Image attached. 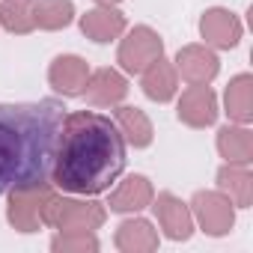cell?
<instances>
[{
	"instance_id": "6da1fadb",
	"label": "cell",
	"mask_w": 253,
	"mask_h": 253,
	"mask_svg": "<svg viewBox=\"0 0 253 253\" xmlns=\"http://www.w3.org/2000/svg\"><path fill=\"white\" fill-rule=\"evenodd\" d=\"M125 170V140L116 122L98 110H75L63 116L51 182L60 191L95 197Z\"/></svg>"
},
{
	"instance_id": "7a4b0ae2",
	"label": "cell",
	"mask_w": 253,
	"mask_h": 253,
	"mask_svg": "<svg viewBox=\"0 0 253 253\" xmlns=\"http://www.w3.org/2000/svg\"><path fill=\"white\" fill-rule=\"evenodd\" d=\"M63 116L60 98L0 101V194L51 176Z\"/></svg>"
},
{
	"instance_id": "3957f363",
	"label": "cell",
	"mask_w": 253,
	"mask_h": 253,
	"mask_svg": "<svg viewBox=\"0 0 253 253\" xmlns=\"http://www.w3.org/2000/svg\"><path fill=\"white\" fill-rule=\"evenodd\" d=\"M54 197V185L36 182L24 188H12L6 200V220L18 232H39L45 226V206Z\"/></svg>"
},
{
	"instance_id": "277c9868",
	"label": "cell",
	"mask_w": 253,
	"mask_h": 253,
	"mask_svg": "<svg viewBox=\"0 0 253 253\" xmlns=\"http://www.w3.org/2000/svg\"><path fill=\"white\" fill-rule=\"evenodd\" d=\"M107 220V206L95 200H72V197H51L45 206V226L54 229H98Z\"/></svg>"
},
{
	"instance_id": "5b68a950",
	"label": "cell",
	"mask_w": 253,
	"mask_h": 253,
	"mask_svg": "<svg viewBox=\"0 0 253 253\" xmlns=\"http://www.w3.org/2000/svg\"><path fill=\"white\" fill-rule=\"evenodd\" d=\"M158 57H164V39L146 27L137 24L134 30L119 36V51H116V63L125 75H140L146 66H152Z\"/></svg>"
},
{
	"instance_id": "8992f818",
	"label": "cell",
	"mask_w": 253,
	"mask_h": 253,
	"mask_svg": "<svg viewBox=\"0 0 253 253\" xmlns=\"http://www.w3.org/2000/svg\"><path fill=\"white\" fill-rule=\"evenodd\" d=\"M188 206H191L194 223L211 238L229 235V229L235 226V206L220 191H197Z\"/></svg>"
},
{
	"instance_id": "52a82bcc",
	"label": "cell",
	"mask_w": 253,
	"mask_h": 253,
	"mask_svg": "<svg viewBox=\"0 0 253 253\" xmlns=\"http://www.w3.org/2000/svg\"><path fill=\"white\" fill-rule=\"evenodd\" d=\"M217 95L209 84H188V89L179 95L176 116L188 128H209L217 122Z\"/></svg>"
},
{
	"instance_id": "ba28073f",
	"label": "cell",
	"mask_w": 253,
	"mask_h": 253,
	"mask_svg": "<svg viewBox=\"0 0 253 253\" xmlns=\"http://www.w3.org/2000/svg\"><path fill=\"white\" fill-rule=\"evenodd\" d=\"M155 209V217H158V226L161 232L170 238V241H188L194 235V214H191V206L182 203L176 194L170 191H161L158 197H152L149 203Z\"/></svg>"
},
{
	"instance_id": "9c48e42d",
	"label": "cell",
	"mask_w": 253,
	"mask_h": 253,
	"mask_svg": "<svg viewBox=\"0 0 253 253\" xmlns=\"http://www.w3.org/2000/svg\"><path fill=\"white\" fill-rule=\"evenodd\" d=\"M241 21L232 9H223V6H211L203 12L200 18V36H203V45L209 48H217V51H229L241 42Z\"/></svg>"
},
{
	"instance_id": "30bf717a",
	"label": "cell",
	"mask_w": 253,
	"mask_h": 253,
	"mask_svg": "<svg viewBox=\"0 0 253 253\" xmlns=\"http://www.w3.org/2000/svg\"><path fill=\"white\" fill-rule=\"evenodd\" d=\"M176 75L185 84H211L220 72V60L209 45H185L176 54Z\"/></svg>"
},
{
	"instance_id": "8fae6325",
	"label": "cell",
	"mask_w": 253,
	"mask_h": 253,
	"mask_svg": "<svg viewBox=\"0 0 253 253\" xmlns=\"http://www.w3.org/2000/svg\"><path fill=\"white\" fill-rule=\"evenodd\" d=\"M89 63L78 54H60L51 60L48 66V84L54 86V92L66 95V98H78L86 86V78H89Z\"/></svg>"
},
{
	"instance_id": "7c38bea8",
	"label": "cell",
	"mask_w": 253,
	"mask_h": 253,
	"mask_svg": "<svg viewBox=\"0 0 253 253\" xmlns=\"http://www.w3.org/2000/svg\"><path fill=\"white\" fill-rule=\"evenodd\" d=\"M125 95H128V81H125L122 72H116L110 66L89 72L86 86L81 92V98H86L92 107H116L125 101Z\"/></svg>"
},
{
	"instance_id": "4fadbf2b",
	"label": "cell",
	"mask_w": 253,
	"mask_h": 253,
	"mask_svg": "<svg viewBox=\"0 0 253 253\" xmlns=\"http://www.w3.org/2000/svg\"><path fill=\"white\" fill-rule=\"evenodd\" d=\"M155 197V188L146 176L140 173H131V176H125L113 191H110V200H107V209L116 211V214H137L143 209H149Z\"/></svg>"
},
{
	"instance_id": "5bb4252c",
	"label": "cell",
	"mask_w": 253,
	"mask_h": 253,
	"mask_svg": "<svg viewBox=\"0 0 253 253\" xmlns=\"http://www.w3.org/2000/svg\"><path fill=\"white\" fill-rule=\"evenodd\" d=\"M125 30H128V21H125V15L116 6H95L81 15V33L98 45L116 42Z\"/></svg>"
},
{
	"instance_id": "9a60e30c",
	"label": "cell",
	"mask_w": 253,
	"mask_h": 253,
	"mask_svg": "<svg viewBox=\"0 0 253 253\" xmlns=\"http://www.w3.org/2000/svg\"><path fill=\"white\" fill-rule=\"evenodd\" d=\"M140 89L149 101H158V104H167L179 95V75H176V66L167 63L164 57H158L152 66H146L140 72Z\"/></svg>"
},
{
	"instance_id": "2e32d148",
	"label": "cell",
	"mask_w": 253,
	"mask_h": 253,
	"mask_svg": "<svg viewBox=\"0 0 253 253\" xmlns=\"http://www.w3.org/2000/svg\"><path fill=\"white\" fill-rule=\"evenodd\" d=\"M113 122H116V128H119L122 140L128 143V146H134V149H146V146H152V140H155V128H152L149 116H146L140 107L116 104V110H113Z\"/></svg>"
},
{
	"instance_id": "e0dca14e",
	"label": "cell",
	"mask_w": 253,
	"mask_h": 253,
	"mask_svg": "<svg viewBox=\"0 0 253 253\" xmlns=\"http://www.w3.org/2000/svg\"><path fill=\"white\" fill-rule=\"evenodd\" d=\"M113 244L122 253H152L158 250V229L143 217H128L116 226Z\"/></svg>"
},
{
	"instance_id": "ac0fdd59",
	"label": "cell",
	"mask_w": 253,
	"mask_h": 253,
	"mask_svg": "<svg viewBox=\"0 0 253 253\" xmlns=\"http://www.w3.org/2000/svg\"><path fill=\"white\" fill-rule=\"evenodd\" d=\"M217 191L229 197L235 209H250L253 203V173L250 164H223L217 170Z\"/></svg>"
},
{
	"instance_id": "d6986e66",
	"label": "cell",
	"mask_w": 253,
	"mask_h": 253,
	"mask_svg": "<svg viewBox=\"0 0 253 253\" xmlns=\"http://www.w3.org/2000/svg\"><path fill=\"white\" fill-rule=\"evenodd\" d=\"M217 152L229 164H250L253 161V131L241 122H229L217 131Z\"/></svg>"
},
{
	"instance_id": "ffe728a7",
	"label": "cell",
	"mask_w": 253,
	"mask_h": 253,
	"mask_svg": "<svg viewBox=\"0 0 253 253\" xmlns=\"http://www.w3.org/2000/svg\"><path fill=\"white\" fill-rule=\"evenodd\" d=\"M223 107L232 122L247 125L253 119V75L241 72V75L229 78V84L223 89Z\"/></svg>"
},
{
	"instance_id": "44dd1931",
	"label": "cell",
	"mask_w": 253,
	"mask_h": 253,
	"mask_svg": "<svg viewBox=\"0 0 253 253\" xmlns=\"http://www.w3.org/2000/svg\"><path fill=\"white\" fill-rule=\"evenodd\" d=\"M0 27L9 33H33L36 30V0H3L0 3Z\"/></svg>"
},
{
	"instance_id": "7402d4cb",
	"label": "cell",
	"mask_w": 253,
	"mask_h": 253,
	"mask_svg": "<svg viewBox=\"0 0 253 253\" xmlns=\"http://www.w3.org/2000/svg\"><path fill=\"white\" fill-rule=\"evenodd\" d=\"M75 21L72 0H39L36 3V27L39 30H66Z\"/></svg>"
},
{
	"instance_id": "603a6c76",
	"label": "cell",
	"mask_w": 253,
	"mask_h": 253,
	"mask_svg": "<svg viewBox=\"0 0 253 253\" xmlns=\"http://www.w3.org/2000/svg\"><path fill=\"white\" fill-rule=\"evenodd\" d=\"M101 244L92 229H60V235L51 238L54 253H95Z\"/></svg>"
},
{
	"instance_id": "cb8c5ba5",
	"label": "cell",
	"mask_w": 253,
	"mask_h": 253,
	"mask_svg": "<svg viewBox=\"0 0 253 253\" xmlns=\"http://www.w3.org/2000/svg\"><path fill=\"white\" fill-rule=\"evenodd\" d=\"M95 3H98V6H119L122 0H95Z\"/></svg>"
}]
</instances>
